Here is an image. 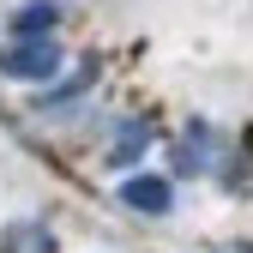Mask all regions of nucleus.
<instances>
[{
    "label": "nucleus",
    "mask_w": 253,
    "mask_h": 253,
    "mask_svg": "<svg viewBox=\"0 0 253 253\" xmlns=\"http://www.w3.org/2000/svg\"><path fill=\"white\" fill-rule=\"evenodd\" d=\"M54 18H60L54 0H24V6L12 12V30H18V42H37V37H48V30H54Z\"/></svg>",
    "instance_id": "3"
},
{
    "label": "nucleus",
    "mask_w": 253,
    "mask_h": 253,
    "mask_svg": "<svg viewBox=\"0 0 253 253\" xmlns=\"http://www.w3.org/2000/svg\"><path fill=\"white\" fill-rule=\"evenodd\" d=\"M145 145H151V126H145V121H126V126H121V139L109 145V163H115V169H126Z\"/></svg>",
    "instance_id": "4"
},
{
    "label": "nucleus",
    "mask_w": 253,
    "mask_h": 253,
    "mask_svg": "<svg viewBox=\"0 0 253 253\" xmlns=\"http://www.w3.org/2000/svg\"><path fill=\"white\" fill-rule=\"evenodd\" d=\"M121 205H133V211H145V217H169L175 187H169L163 175H126V181H121Z\"/></svg>",
    "instance_id": "2"
},
{
    "label": "nucleus",
    "mask_w": 253,
    "mask_h": 253,
    "mask_svg": "<svg viewBox=\"0 0 253 253\" xmlns=\"http://www.w3.org/2000/svg\"><path fill=\"white\" fill-rule=\"evenodd\" d=\"M0 73H6V79H54V73H60V48H54V37L0 48Z\"/></svg>",
    "instance_id": "1"
},
{
    "label": "nucleus",
    "mask_w": 253,
    "mask_h": 253,
    "mask_svg": "<svg viewBox=\"0 0 253 253\" xmlns=\"http://www.w3.org/2000/svg\"><path fill=\"white\" fill-rule=\"evenodd\" d=\"M229 253H253V247H229Z\"/></svg>",
    "instance_id": "5"
}]
</instances>
